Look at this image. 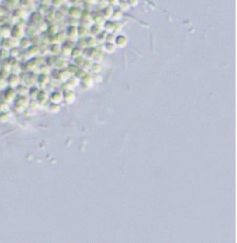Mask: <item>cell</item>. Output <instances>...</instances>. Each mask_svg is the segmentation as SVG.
Returning <instances> with one entry per match:
<instances>
[{
  "mask_svg": "<svg viewBox=\"0 0 237 243\" xmlns=\"http://www.w3.org/2000/svg\"><path fill=\"white\" fill-rule=\"evenodd\" d=\"M19 40L12 38L11 37H3L0 40V45L1 48L10 49L13 47H19Z\"/></svg>",
  "mask_w": 237,
  "mask_h": 243,
  "instance_id": "cell-1",
  "label": "cell"
},
{
  "mask_svg": "<svg viewBox=\"0 0 237 243\" xmlns=\"http://www.w3.org/2000/svg\"><path fill=\"white\" fill-rule=\"evenodd\" d=\"M74 42V41L70 40H66L61 44V56L64 57H67L70 56V53H71L72 49L75 46L72 44Z\"/></svg>",
  "mask_w": 237,
  "mask_h": 243,
  "instance_id": "cell-2",
  "label": "cell"
},
{
  "mask_svg": "<svg viewBox=\"0 0 237 243\" xmlns=\"http://www.w3.org/2000/svg\"><path fill=\"white\" fill-rule=\"evenodd\" d=\"M25 30L23 26H20L19 24H14L11 27V37L16 40H20L24 36Z\"/></svg>",
  "mask_w": 237,
  "mask_h": 243,
  "instance_id": "cell-3",
  "label": "cell"
},
{
  "mask_svg": "<svg viewBox=\"0 0 237 243\" xmlns=\"http://www.w3.org/2000/svg\"><path fill=\"white\" fill-rule=\"evenodd\" d=\"M6 82L8 86L15 88V87L20 83L19 74L10 72L9 76H8V77L6 79Z\"/></svg>",
  "mask_w": 237,
  "mask_h": 243,
  "instance_id": "cell-4",
  "label": "cell"
},
{
  "mask_svg": "<svg viewBox=\"0 0 237 243\" xmlns=\"http://www.w3.org/2000/svg\"><path fill=\"white\" fill-rule=\"evenodd\" d=\"M50 82V78L48 74H39L37 76L36 83L38 84L39 88H44L49 84Z\"/></svg>",
  "mask_w": 237,
  "mask_h": 243,
  "instance_id": "cell-5",
  "label": "cell"
},
{
  "mask_svg": "<svg viewBox=\"0 0 237 243\" xmlns=\"http://www.w3.org/2000/svg\"><path fill=\"white\" fill-rule=\"evenodd\" d=\"M66 37L68 40H70L72 41H76L78 38V26H68L66 28L65 32Z\"/></svg>",
  "mask_w": 237,
  "mask_h": 243,
  "instance_id": "cell-6",
  "label": "cell"
},
{
  "mask_svg": "<svg viewBox=\"0 0 237 243\" xmlns=\"http://www.w3.org/2000/svg\"><path fill=\"white\" fill-rule=\"evenodd\" d=\"M63 57H64L61 56V55L56 56V61L55 66H54V68L55 69L62 70L66 69V67H67L68 65V62H67V61L65 60Z\"/></svg>",
  "mask_w": 237,
  "mask_h": 243,
  "instance_id": "cell-7",
  "label": "cell"
},
{
  "mask_svg": "<svg viewBox=\"0 0 237 243\" xmlns=\"http://www.w3.org/2000/svg\"><path fill=\"white\" fill-rule=\"evenodd\" d=\"M67 13L69 17L80 19L82 14V10L80 9V7H77L76 5H72L68 9Z\"/></svg>",
  "mask_w": 237,
  "mask_h": 243,
  "instance_id": "cell-8",
  "label": "cell"
},
{
  "mask_svg": "<svg viewBox=\"0 0 237 243\" xmlns=\"http://www.w3.org/2000/svg\"><path fill=\"white\" fill-rule=\"evenodd\" d=\"M48 51L50 55L54 56L60 55L61 52V44L58 43L49 44Z\"/></svg>",
  "mask_w": 237,
  "mask_h": 243,
  "instance_id": "cell-9",
  "label": "cell"
},
{
  "mask_svg": "<svg viewBox=\"0 0 237 243\" xmlns=\"http://www.w3.org/2000/svg\"><path fill=\"white\" fill-rule=\"evenodd\" d=\"M44 20V15L40 13L39 12H33L30 16V22L33 25H36Z\"/></svg>",
  "mask_w": 237,
  "mask_h": 243,
  "instance_id": "cell-10",
  "label": "cell"
},
{
  "mask_svg": "<svg viewBox=\"0 0 237 243\" xmlns=\"http://www.w3.org/2000/svg\"><path fill=\"white\" fill-rule=\"evenodd\" d=\"M49 99L52 103H59L63 99V93L61 91H54L50 94Z\"/></svg>",
  "mask_w": 237,
  "mask_h": 243,
  "instance_id": "cell-11",
  "label": "cell"
},
{
  "mask_svg": "<svg viewBox=\"0 0 237 243\" xmlns=\"http://www.w3.org/2000/svg\"><path fill=\"white\" fill-rule=\"evenodd\" d=\"M32 42L31 39L30 38V37H26L25 36L24 37H23L22 38H20L19 41V47L20 49H23L24 51L30 48L32 45Z\"/></svg>",
  "mask_w": 237,
  "mask_h": 243,
  "instance_id": "cell-12",
  "label": "cell"
},
{
  "mask_svg": "<svg viewBox=\"0 0 237 243\" xmlns=\"http://www.w3.org/2000/svg\"><path fill=\"white\" fill-rule=\"evenodd\" d=\"M16 94V92L14 87H8L4 92V98L7 100V101H11V100H13L15 97Z\"/></svg>",
  "mask_w": 237,
  "mask_h": 243,
  "instance_id": "cell-13",
  "label": "cell"
},
{
  "mask_svg": "<svg viewBox=\"0 0 237 243\" xmlns=\"http://www.w3.org/2000/svg\"><path fill=\"white\" fill-rule=\"evenodd\" d=\"M66 83H67L68 86L70 87V88H74V87H76L80 85V79H79L76 76H75L74 75H71L70 78L67 79V81L66 82Z\"/></svg>",
  "mask_w": 237,
  "mask_h": 243,
  "instance_id": "cell-14",
  "label": "cell"
},
{
  "mask_svg": "<svg viewBox=\"0 0 237 243\" xmlns=\"http://www.w3.org/2000/svg\"><path fill=\"white\" fill-rule=\"evenodd\" d=\"M15 89L16 93H18L19 95H26L28 93L29 87L23 83H20Z\"/></svg>",
  "mask_w": 237,
  "mask_h": 243,
  "instance_id": "cell-15",
  "label": "cell"
},
{
  "mask_svg": "<svg viewBox=\"0 0 237 243\" xmlns=\"http://www.w3.org/2000/svg\"><path fill=\"white\" fill-rule=\"evenodd\" d=\"M11 28L8 26L7 24L0 26V37H11Z\"/></svg>",
  "mask_w": 237,
  "mask_h": 243,
  "instance_id": "cell-16",
  "label": "cell"
},
{
  "mask_svg": "<svg viewBox=\"0 0 237 243\" xmlns=\"http://www.w3.org/2000/svg\"><path fill=\"white\" fill-rule=\"evenodd\" d=\"M62 93H63V99L67 102H72L76 98V95L71 89L66 90Z\"/></svg>",
  "mask_w": 237,
  "mask_h": 243,
  "instance_id": "cell-17",
  "label": "cell"
},
{
  "mask_svg": "<svg viewBox=\"0 0 237 243\" xmlns=\"http://www.w3.org/2000/svg\"><path fill=\"white\" fill-rule=\"evenodd\" d=\"M48 99H49V95L47 92L46 91H45L44 90H40L38 95H37V97L36 98L38 103H43L46 101Z\"/></svg>",
  "mask_w": 237,
  "mask_h": 243,
  "instance_id": "cell-18",
  "label": "cell"
},
{
  "mask_svg": "<svg viewBox=\"0 0 237 243\" xmlns=\"http://www.w3.org/2000/svg\"><path fill=\"white\" fill-rule=\"evenodd\" d=\"M83 50L84 49L78 47V46H76V45H75L72 49V51H71V53H70V57L73 60V59H74V58L83 55Z\"/></svg>",
  "mask_w": 237,
  "mask_h": 243,
  "instance_id": "cell-19",
  "label": "cell"
},
{
  "mask_svg": "<svg viewBox=\"0 0 237 243\" xmlns=\"http://www.w3.org/2000/svg\"><path fill=\"white\" fill-rule=\"evenodd\" d=\"M59 32V28L57 24L55 23H51L48 24V26L47 28L46 32L48 33V35H54L56 34Z\"/></svg>",
  "mask_w": 237,
  "mask_h": 243,
  "instance_id": "cell-20",
  "label": "cell"
},
{
  "mask_svg": "<svg viewBox=\"0 0 237 243\" xmlns=\"http://www.w3.org/2000/svg\"><path fill=\"white\" fill-rule=\"evenodd\" d=\"M92 82H93L92 76H91L89 74L86 73L85 74V76L80 79V84H82V86H84L85 87H88L91 84Z\"/></svg>",
  "mask_w": 237,
  "mask_h": 243,
  "instance_id": "cell-21",
  "label": "cell"
},
{
  "mask_svg": "<svg viewBox=\"0 0 237 243\" xmlns=\"http://www.w3.org/2000/svg\"><path fill=\"white\" fill-rule=\"evenodd\" d=\"M40 90L41 89H40L39 87H37L36 86H32V87H29L28 95H29V97H30L31 99H36V98L37 97V95H38Z\"/></svg>",
  "mask_w": 237,
  "mask_h": 243,
  "instance_id": "cell-22",
  "label": "cell"
},
{
  "mask_svg": "<svg viewBox=\"0 0 237 243\" xmlns=\"http://www.w3.org/2000/svg\"><path fill=\"white\" fill-rule=\"evenodd\" d=\"M37 69H38V71L40 74H45L49 75L50 73H51V68L45 64V62L40 64L38 66V67H37Z\"/></svg>",
  "mask_w": 237,
  "mask_h": 243,
  "instance_id": "cell-23",
  "label": "cell"
},
{
  "mask_svg": "<svg viewBox=\"0 0 237 243\" xmlns=\"http://www.w3.org/2000/svg\"><path fill=\"white\" fill-rule=\"evenodd\" d=\"M45 63L48 65L51 68H54L56 61V56H54L52 55H49L44 59Z\"/></svg>",
  "mask_w": 237,
  "mask_h": 243,
  "instance_id": "cell-24",
  "label": "cell"
},
{
  "mask_svg": "<svg viewBox=\"0 0 237 243\" xmlns=\"http://www.w3.org/2000/svg\"><path fill=\"white\" fill-rule=\"evenodd\" d=\"M48 24H49L47 23L46 20H42V21H41L40 23H37L36 25V28L37 29V30L38 32H46Z\"/></svg>",
  "mask_w": 237,
  "mask_h": 243,
  "instance_id": "cell-25",
  "label": "cell"
},
{
  "mask_svg": "<svg viewBox=\"0 0 237 243\" xmlns=\"http://www.w3.org/2000/svg\"><path fill=\"white\" fill-rule=\"evenodd\" d=\"M87 28L86 26L80 24L78 26V37H85L87 34Z\"/></svg>",
  "mask_w": 237,
  "mask_h": 243,
  "instance_id": "cell-26",
  "label": "cell"
},
{
  "mask_svg": "<svg viewBox=\"0 0 237 243\" xmlns=\"http://www.w3.org/2000/svg\"><path fill=\"white\" fill-rule=\"evenodd\" d=\"M56 11L54 10L53 9H48L47 11L46 12V13L45 14V16H46V20H48L49 22H52L53 20H55V15Z\"/></svg>",
  "mask_w": 237,
  "mask_h": 243,
  "instance_id": "cell-27",
  "label": "cell"
},
{
  "mask_svg": "<svg viewBox=\"0 0 237 243\" xmlns=\"http://www.w3.org/2000/svg\"><path fill=\"white\" fill-rule=\"evenodd\" d=\"M24 15V10L23 8H19V9H16L13 11L12 16L13 17L16 19H23Z\"/></svg>",
  "mask_w": 237,
  "mask_h": 243,
  "instance_id": "cell-28",
  "label": "cell"
},
{
  "mask_svg": "<svg viewBox=\"0 0 237 243\" xmlns=\"http://www.w3.org/2000/svg\"><path fill=\"white\" fill-rule=\"evenodd\" d=\"M10 57L9 49L1 48H0V59L5 60Z\"/></svg>",
  "mask_w": 237,
  "mask_h": 243,
  "instance_id": "cell-29",
  "label": "cell"
},
{
  "mask_svg": "<svg viewBox=\"0 0 237 243\" xmlns=\"http://www.w3.org/2000/svg\"><path fill=\"white\" fill-rule=\"evenodd\" d=\"M20 54H21V52L20 51L19 47H13L9 49L10 57L18 58Z\"/></svg>",
  "mask_w": 237,
  "mask_h": 243,
  "instance_id": "cell-30",
  "label": "cell"
},
{
  "mask_svg": "<svg viewBox=\"0 0 237 243\" xmlns=\"http://www.w3.org/2000/svg\"><path fill=\"white\" fill-rule=\"evenodd\" d=\"M79 68H80V67H78L77 65H75L74 62H72V63H68L67 67H66V69H67V70L68 71L70 74L74 75V74L76 73L77 70Z\"/></svg>",
  "mask_w": 237,
  "mask_h": 243,
  "instance_id": "cell-31",
  "label": "cell"
},
{
  "mask_svg": "<svg viewBox=\"0 0 237 243\" xmlns=\"http://www.w3.org/2000/svg\"><path fill=\"white\" fill-rule=\"evenodd\" d=\"M65 18V13L62 10H57L55 12V20L57 21H62Z\"/></svg>",
  "mask_w": 237,
  "mask_h": 243,
  "instance_id": "cell-32",
  "label": "cell"
},
{
  "mask_svg": "<svg viewBox=\"0 0 237 243\" xmlns=\"http://www.w3.org/2000/svg\"><path fill=\"white\" fill-rule=\"evenodd\" d=\"M11 71L9 69L2 68L0 69V79H3V80H6L7 78L9 76Z\"/></svg>",
  "mask_w": 237,
  "mask_h": 243,
  "instance_id": "cell-33",
  "label": "cell"
},
{
  "mask_svg": "<svg viewBox=\"0 0 237 243\" xmlns=\"http://www.w3.org/2000/svg\"><path fill=\"white\" fill-rule=\"evenodd\" d=\"M76 45L83 49L86 48L87 44L85 37H78V39L77 40V41L76 42Z\"/></svg>",
  "mask_w": 237,
  "mask_h": 243,
  "instance_id": "cell-34",
  "label": "cell"
},
{
  "mask_svg": "<svg viewBox=\"0 0 237 243\" xmlns=\"http://www.w3.org/2000/svg\"><path fill=\"white\" fill-rule=\"evenodd\" d=\"M80 19L76 18L69 17V19L67 20V24H68V26H78L79 25H80Z\"/></svg>",
  "mask_w": 237,
  "mask_h": 243,
  "instance_id": "cell-35",
  "label": "cell"
},
{
  "mask_svg": "<svg viewBox=\"0 0 237 243\" xmlns=\"http://www.w3.org/2000/svg\"><path fill=\"white\" fill-rule=\"evenodd\" d=\"M85 60V58L83 55H82V56H80V57H78L76 58H74V59H73V61H74L73 62L75 65H77L78 67H82L83 64H84Z\"/></svg>",
  "mask_w": 237,
  "mask_h": 243,
  "instance_id": "cell-36",
  "label": "cell"
},
{
  "mask_svg": "<svg viewBox=\"0 0 237 243\" xmlns=\"http://www.w3.org/2000/svg\"><path fill=\"white\" fill-rule=\"evenodd\" d=\"M87 73V72H86V70H84V69L83 68H82V67H80V68H79L78 70H77V71L76 72V73L74 74V76H76L77 78H78L79 79H82L83 77H84V76H85V74Z\"/></svg>",
  "mask_w": 237,
  "mask_h": 243,
  "instance_id": "cell-37",
  "label": "cell"
},
{
  "mask_svg": "<svg viewBox=\"0 0 237 243\" xmlns=\"http://www.w3.org/2000/svg\"><path fill=\"white\" fill-rule=\"evenodd\" d=\"M32 4V0H19V5L23 9H26L30 6Z\"/></svg>",
  "mask_w": 237,
  "mask_h": 243,
  "instance_id": "cell-38",
  "label": "cell"
},
{
  "mask_svg": "<svg viewBox=\"0 0 237 243\" xmlns=\"http://www.w3.org/2000/svg\"><path fill=\"white\" fill-rule=\"evenodd\" d=\"M49 7V6L43 5V4H41V5H40V7H37V12H39L40 13L42 14L43 15H45V14L46 13V12L47 11L48 9H49V7Z\"/></svg>",
  "mask_w": 237,
  "mask_h": 243,
  "instance_id": "cell-39",
  "label": "cell"
},
{
  "mask_svg": "<svg viewBox=\"0 0 237 243\" xmlns=\"http://www.w3.org/2000/svg\"><path fill=\"white\" fill-rule=\"evenodd\" d=\"M64 0H51V4L55 7H59L63 5Z\"/></svg>",
  "mask_w": 237,
  "mask_h": 243,
  "instance_id": "cell-40",
  "label": "cell"
},
{
  "mask_svg": "<svg viewBox=\"0 0 237 243\" xmlns=\"http://www.w3.org/2000/svg\"><path fill=\"white\" fill-rule=\"evenodd\" d=\"M86 40V44H87V47H92L93 45L95 44V41L93 39V37H88L85 38Z\"/></svg>",
  "mask_w": 237,
  "mask_h": 243,
  "instance_id": "cell-41",
  "label": "cell"
},
{
  "mask_svg": "<svg viewBox=\"0 0 237 243\" xmlns=\"http://www.w3.org/2000/svg\"><path fill=\"white\" fill-rule=\"evenodd\" d=\"M91 65H91V64L90 63L89 61V60H87V59H86V58H85V61H84V64H83V66H82V68H83L84 70H87L88 69H90V68H91Z\"/></svg>",
  "mask_w": 237,
  "mask_h": 243,
  "instance_id": "cell-42",
  "label": "cell"
},
{
  "mask_svg": "<svg viewBox=\"0 0 237 243\" xmlns=\"http://www.w3.org/2000/svg\"><path fill=\"white\" fill-rule=\"evenodd\" d=\"M6 2L8 5L10 6H16V5H18L19 0H6Z\"/></svg>",
  "mask_w": 237,
  "mask_h": 243,
  "instance_id": "cell-43",
  "label": "cell"
},
{
  "mask_svg": "<svg viewBox=\"0 0 237 243\" xmlns=\"http://www.w3.org/2000/svg\"><path fill=\"white\" fill-rule=\"evenodd\" d=\"M7 13V9L5 7L0 6V18L5 16Z\"/></svg>",
  "mask_w": 237,
  "mask_h": 243,
  "instance_id": "cell-44",
  "label": "cell"
},
{
  "mask_svg": "<svg viewBox=\"0 0 237 243\" xmlns=\"http://www.w3.org/2000/svg\"><path fill=\"white\" fill-rule=\"evenodd\" d=\"M41 1V4H43V5L49 6L50 3H51V0H40Z\"/></svg>",
  "mask_w": 237,
  "mask_h": 243,
  "instance_id": "cell-45",
  "label": "cell"
},
{
  "mask_svg": "<svg viewBox=\"0 0 237 243\" xmlns=\"http://www.w3.org/2000/svg\"><path fill=\"white\" fill-rule=\"evenodd\" d=\"M70 3H71L73 5H76V4L79 2L80 0H69Z\"/></svg>",
  "mask_w": 237,
  "mask_h": 243,
  "instance_id": "cell-46",
  "label": "cell"
}]
</instances>
